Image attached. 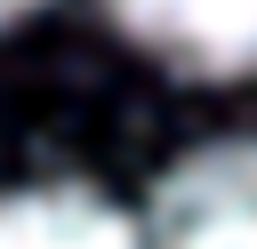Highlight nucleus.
Wrapping results in <instances>:
<instances>
[{
    "label": "nucleus",
    "instance_id": "nucleus-3",
    "mask_svg": "<svg viewBox=\"0 0 257 249\" xmlns=\"http://www.w3.org/2000/svg\"><path fill=\"white\" fill-rule=\"evenodd\" d=\"M0 249H145V241L88 185H24L0 193Z\"/></svg>",
    "mask_w": 257,
    "mask_h": 249
},
{
    "label": "nucleus",
    "instance_id": "nucleus-4",
    "mask_svg": "<svg viewBox=\"0 0 257 249\" xmlns=\"http://www.w3.org/2000/svg\"><path fill=\"white\" fill-rule=\"evenodd\" d=\"M40 0H0V24H16V16H32Z\"/></svg>",
    "mask_w": 257,
    "mask_h": 249
},
{
    "label": "nucleus",
    "instance_id": "nucleus-1",
    "mask_svg": "<svg viewBox=\"0 0 257 249\" xmlns=\"http://www.w3.org/2000/svg\"><path fill=\"white\" fill-rule=\"evenodd\" d=\"M145 249H257V145H201L185 153L145 217Z\"/></svg>",
    "mask_w": 257,
    "mask_h": 249
},
{
    "label": "nucleus",
    "instance_id": "nucleus-2",
    "mask_svg": "<svg viewBox=\"0 0 257 249\" xmlns=\"http://www.w3.org/2000/svg\"><path fill=\"white\" fill-rule=\"evenodd\" d=\"M112 24L193 80L257 72V0H112Z\"/></svg>",
    "mask_w": 257,
    "mask_h": 249
}]
</instances>
